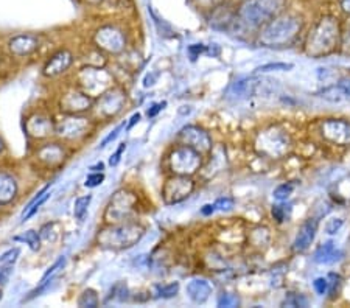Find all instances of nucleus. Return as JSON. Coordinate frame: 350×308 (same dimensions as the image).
Returning <instances> with one entry per match:
<instances>
[{
	"label": "nucleus",
	"mask_w": 350,
	"mask_h": 308,
	"mask_svg": "<svg viewBox=\"0 0 350 308\" xmlns=\"http://www.w3.org/2000/svg\"><path fill=\"white\" fill-rule=\"evenodd\" d=\"M338 39H340V25L336 19L325 16L310 31L306 42V53L312 58H323L336 48Z\"/></svg>",
	"instance_id": "f257e3e1"
},
{
	"label": "nucleus",
	"mask_w": 350,
	"mask_h": 308,
	"mask_svg": "<svg viewBox=\"0 0 350 308\" xmlns=\"http://www.w3.org/2000/svg\"><path fill=\"white\" fill-rule=\"evenodd\" d=\"M145 235V227L133 221L112 224L97 235V243L106 249H129L137 244Z\"/></svg>",
	"instance_id": "f03ea898"
},
{
	"label": "nucleus",
	"mask_w": 350,
	"mask_h": 308,
	"mask_svg": "<svg viewBox=\"0 0 350 308\" xmlns=\"http://www.w3.org/2000/svg\"><path fill=\"white\" fill-rule=\"evenodd\" d=\"M302 28V20L297 16H278L260 33L258 42L263 47H284L295 41Z\"/></svg>",
	"instance_id": "7ed1b4c3"
},
{
	"label": "nucleus",
	"mask_w": 350,
	"mask_h": 308,
	"mask_svg": "<svg viewBox=\"0 0 350 308\" xmlns=\"http://www.w3.org/2000/svg\"><path fill=\"white\" fill-rule=\"evenodd\" d=\"M286 0H245L239 10V18L247 27L258 28L282 14Z\"/></svg>",
	"instance_id": "20e7f679"
},
{
	"label": "nucleus",
	"mask_w": 350,
	"mask_h": 308,
	"mask_svg": "<svg viewBox=\"0 0 350 308\" xmlns=\"http://www.w3.org/2000/svg\"><path fill=\"white\" fill-rule=\"evenodd\" d=\"M77 83L80 91L89 97H100L112 86V76L98 66H88L77 75Z\"/></svg>",
	"instance_id": "39448f33"
},
{
	"label": "nucleus",
	"mask_w": 350,
	"mask_h": 308,
	"mask_svg": "<svg viewBox=\"0 0 350 308\" xmlns=\"http://www.w3.org/2000/svg\"><path fill=\"white\" fill-rule=\"evenodd\" d=\"M137 198L128 190H118L109 199V204L105 210V220L112 224L128 221L134 215Z\"/></svg>",
	"instance_id": "423d86ee"
},
{
	"label": "nucleus",
	"mask_w": 350,
	"mask_h": 308,
	"mask_svg": "<svg viewBox=\"0 0 350 308\" xmlns=\"http://www.w3.org/2000/svg\"><path fill=\"white\" fill-rule=\"evenodd\" d=\"M202 164L201 153H198L196 150L183 145L173 151L170 154V168L174 175L180 176H191L200 170Z\"/></svg>",
	"instance_id": "0eeeda50"
},
{
	"label": "nucleus",
	"mask_w": 350,
	"mask_h": 308,
	"mask_svg": "<svg viewBox=\"0 0 350 308\" xmlns=\"http://www.w3.org/2000/svg\"><path fill=\"white\" fill-rule=\"evenodd\" d=\"M195 190V182L187 176L174 175L167 179V182L162 187V199L167 206L179 204L189 198Z\"/></svg>",
	"instance_id": "6e6552de"
},
{
	"label": "nucleus",
	"mask_w": 350,
	"mask_h": 308,
	"mask_svg": "<svg viewBox=\"0 0 350 308\" xmlns=\"http://www.w3.org/2000/svg\"><path fill=\"white\" fill-rule=\"evenodd\" d=\"M94 41L97 44V47H100L101 50L108 53H120L125 50V44L126 39L125 35L118 30V28L112 27V25H105L100 27L97 33H95Z\"/></svg>",
	"instance_id": "1a4fd4ad"
},
{
	"label": "nucleus",
	"mask_w": 350,
	"mask_h": 308,
	"mask_svg": "<svg viewBox=\"0 0 350 308\" xmlns=\"http://www.w3.org/2000/svg\"><path fill=\"white\" fill-rule=\"evenodd\" d=\"M89 120L84 117H77L75 114H69L55 123V132L59 137L67 140H75L83 137L88 132Z\"/></svg>",
	"instance_id": "9d476101"
},
{
	"label": "nucleus",
	"mask_w": 350,
	"mask_h": 308,
	"mask_svg": "<svg viewBox=\"0 0 350 308\" xmlns=\"http://www.w3.org/2000/svg\"><path fill=\"white\" fill-rule=\"evenodd\" d=\"M179 140L187 147L196 150L198 153H208L212 150V139L200 126L189 125L179 131Z\"/></svg>",
	"instance_id": "9b49d317"
},
{
	"label": "nucleus",
	"mask_w": 350,
	"mask_h": 308,
	"mask_svg": "<svg viewBox=\"0 0 350 308\" xmlns=\"http://www.w3.org/2000/svg\"><path fill=\"white\" fill-rule=\"evenodd\" d=\"M323 137L332 143L350 145V122L329 119L323 123Z\"/></svg>",
	"instance_id": "f8f14e48"
},
{
	"label": "nucleus",
	"mask_w": 350,
	"mask_h": 308,
	"mask_svg": "<svg viewBox=\"0 0 350 308\" xmlns=\"http://www.w3.org/2000/svg\"><path fill=\"white\" fill-rule=\"evenodd\" d=\"M94 100L81 91H70L63 95L61 98V111H64L66 114H80L92 108Z\"/></svg>",
	"instance_id": "ddd939ff"
},
{
	"label": "nucleus",
	"mask_w": 350,
	"mask_h": 308,
	"mask_svg": "<svg viewBox=\"0 0 350 308\" xmlns=\"http://www.w3.org/2000/svg\"><path fill=\"white\" fill-rule=\"evenodd\" d=\"M262 140V151L269 156H280L284 154L288 145H290V139H288L286 132L284 131H267L260 136Z\"/></svg>",
	"instance_id": "4468645a"
},
{
	"label": "nucleus",
	"mask_w": 350,
	"mask_h": 308,
	"mask_svg": "<svg viewBox=\"0 0 350 308\" xmlns=\"http://www.w3.org/2000/svg\"><path fill=\"white\" fill-rule=\"evenodd\" d=\"M125 102H126L125 94L118 91V89H114V91H106L103 95H100L98 112L103 117H114L123 109Z\"/></svg>",
	"instance_id": "2eb2a0df"
},
{
	"label": "nucleus",
	"mask_w": 350,
	"mask_h": 308,
	"mask_svg": "<svg viewBox=\"0 0 350 308\" xmlns=\"http://www.w3.org/2000/svg\"><path fill=\"white\" fill-rule=\"evenodd\" d=\"M25 128H27V132L35 139H45L52 132H55V123L49 115L41 114V112L28 117Z\"/></svg>",
	"instance_id": "dca6fc26"
},
{
	"label": "nucleus",
	"mask_w": 350,
	"mask_h": 308,
	"mask_svg": "<svg viewBox=\"0 0 350 308\" xmlns=\"http://www.w3.org/2000/svg\"><path fill=\"white\" fill-rule=\"evenodd\" d=\"M73 63V55L69 52V50H59V52H56L52 58L47 61V64L44 66V75L49 76V78H53V76H58L61 74H64V72L69 69Z\"/></svg>",
	"instance_id": "f3484780"
},
{
	"label": "nucleus",
	"mask_w": 350,
	"mask_h": 308,
	"mask_svg": "<svg viewBox=\"0 0 350 308\" xmlns=\"http://www.w3.org/2000/svg\"><path fill=\"white\" fill-rule=\"evenodd\" d=\"M316 232H318V220H314V218H308V220L302 224V227L299 229V232L295 238V243H293V249L296 252L307 251L314 242Z\"/></svg>",
	"instance_id": "a211bd4d"
},
{
	"label": "nucleus",
	"mask_w": 350,
	"mask_h": 308,
	"mask_svg": "<svg viewBox=\"0 0 350 308\" xmlns=\"http://www.w3.org/2000/svg\"><path fill=\"white\" fill-rule=\"evenodd\" d=\"M262 87V80L254 76H247V78H241V80H237L232 86L229 89V95H232L234 98L241 100V98H247L256 95Z\"/></svg>",
	"instance_id": "6ab92c4d"
},
{
	"label": "nucleus",
	"mask_w": 350,
	"mask_h": 308,
	"mask_svg": "<svg viewBox=\"0 0 350 308\" xmlns=\"http://www.w3.org/2000/svg\"><path fill=\"white\" fill-rule=\"evenodd\" d=\"M187 294L193 304H206L212 294V285L204 279H193L187 283Z\"/></svg>",
	"instance_id": "aec40b11"
},
{
	"label": "nucleus",
	"mask_w": 350,
	"mask_h": 308,
	"mask_svg": "<svg viewBox=\"0 0 350 308\" xmlns=\"http://www.w3.org/2000/svg\"><path fill=\"white\" fill-rule=\"evenodd\" d=\"M38 159L47 167L59 165L64 160V150L58 143H45L38 150Z\"/></svg>",
	"instance_id": "412c9836"
},
{
	"label": "nucleus",
	"mask_w": 350,
	"mask_h": 308,
	"mask_svg": "<svg viewBox=\"0 0 350 308\" xmlns=\"http://www.w3.org/2000/svg\"><path fill=\"white\" fill-rule=\"evenodd\" d=\"M8 47L14 56H28L38 48V39L30 35H19L11 39Z\"/></svg>",
	"instance_id": "4be33fe9"
},
{
	"label": "nucleus",
	"mask_w": 350,
	"mask_h": 308,
	"mask_svg": "<svg viewBox=\"0 0 350 308\" xmlns=\"http://www.w3.org/2000/svg\"><path fill=\"white\" fill-rule=\"evenodd\" d=\"M344 252L336 248V244L333 242H327L325 244L319 246L314 252L313 260L318 263V265H333V263L342 260Z\"/></svg>",
	"instance_id": "5701e85b"
},
{
	"label": "nucleus",
	"mask_w": 350,
	"mask_h": 308,
	"mask_svg": "<svg viewBox=\"0 0 350 308\" xmlns=\"http://www.w3.org/2000/svg\"><path fill=\"white\" fill-rule=\"evenodd\" d=\"M18 195V182L8 173L0 171V206L10 204Z\"/></svg>",
	"instance_id": "b1692460"
},
{
	"label": "nucleus",
	"mask_w": 350,
	"mask_h": 308,
	"mask_svg": "<svg viewBox=\"0 0 350 308\" xmlns=\"http://www.w3.org/2000/svg\"><path fill=\"white\" fill-rule=\"evenodd\" d=\"M50 186H45L41 192H39L35 198H33L30 203H28V206L25 207L24 210V215H22V223H25L30 220V218L36 214V212L41 209V206L45 203L50 198Z\"/></svg>",
	"instance_id": "393cba45"
},
{
	"label": "nucleus",
	"mask_w": 350,
	"mask_h": 308,
	"mask_svg": "<svg viewBox=\"0 0 350 308\" xmlns=\"http://www.w3.org/2000/svg\"><path fill=\"white\" fill-rule=\"evenodd\" d=\"M319 97H323L324 100H327V102L340 103V102H342V100H346L349 97V94L346 92V89H344L340 84V86L325 87L324 91L319 92Z\"/></svg>",
	"instance_id": "a878e982"
},
{
	"label": "nucleus",
	"mask_w": 350,
	"mask_h": 308,
	"mask_svg": "<svg viewBox=\"0 0 350 308\" xmlns=\"http://www.w3.org/2000/svg\"><path fill=\"white\" fill-rule=\"evenodd\" d=\"M90 201H92V195H84L75 199V204H73V215H75L78 221H84V218L88 215Z\"/></svg>",
	"instance_id": "bb28decb"
},
{
	"label": "nucleus",
	"mask_w": 350,
	"mask_h": 308,
	"mask_svg": "<svg viewBox=\"0 0 350 308\" xmlns=\"http://www.w3.org/2000/svg\"><path fill=\"white\" fill-rule=\"evenodd\" d=\"M16 240H21V242L27 243L31 248V251L41 249V235H39L36 231H33V229L27 231L24 235H21V237H18Z\"/></svg>",
	"instance_id": "cd10ccee"
},
{
	"label": "nucleus",
	"mask_w": 350,
	"mask_h": 308,
	"mask_svg": "<svg viewBox=\"0 0 350 308\" xmlns=\"http://www.w3.org/2000/svg\"><path fill=\"white\" fill-rule=\"evenodd\" d=\"M78 307H88V308H95L98 307V296L94 290H84L83 294L78 299Z\"/></svg>",
	"instance_id": "c85d7f7f"
},
{
	"label": "nucleus",
	"mask_w": 350,
	"mask_h": 308,
	"mask_svg": "<svg viewBox=\"0 0 350 308\" xmlns=\"http://www.w3.org/2000/svg\"><path fill=\"white\" fill-rule=\"evenodd\" d=\"M21 255V249L19 248H13L7 252H3L0 255V268L3 266H13V263L18 260V257Z\"/></svg>",
	"instance_id": "c756f323"
},
{
	"label": "nucleus",
	"mask_w": 350,
	"mask_h": 308,
	"mask_svg": "<svg viewBox=\"0 0 350 308\" xmlns=\"http://www.w3.org/2000/svg\"><path fill=\"white\" fill-rule=\"evenodd\" d=\"M293 190H295V184L291 182H286V184H282V186H279L278 188L274 190V199L278 201H286L288 198H290V195L293 193Z\"/></svg>",
	"instance_id": "7c9ffc66"
},
{
	"label": "nucleus",
	"mask_w": 350,
	"mask_h": 308,
	"mask_svg": "<svg viewBox=\"0 0 350 308\" xmlns=\"http://www.w3.org/2000/svg\"><path fill=\"white\" fill-rule=\"evenodd\" d=\"M178 291H179V283L178 282H173V283L163 285V287L157 288V294H159V298L172 299V298H174V296L178 294Z\"/></svg>",
	"instance_id": "2f4dec72"
},
{
	"label": "nucleus",
	"mask_w": 350,
	"mask_h": 308,
	"mask_svg": "<svg viewBox=\"0 0 350 308\" xmlns=\"http://www.w3.org/2000/svg\"><path fill=\"white\" fill-rule=\"evenodd\" d=\"M282 305H285V307H307L308 300H307V298H304L302 294L291 293V294L286 296V299L282 302Z\"/></svg>",
	"instance_id": "473e14b6"
},
{
	"label": "nucleus",
	"mask_w": 350,
	"mask_h": 308,
	"mask_svg": "<svg viewBox=\"0 0 350 308\" xmlns=\"http://www.w3.org/2000/svg\"><path fill=\"white\" fill-rule=\"evenodd\" d=\"M293 64L290 63H268L258 67V72H286L293 69Z\"/></svg>",
	"instance_id": "72a5a7b5"
},
{
	"label": "nucleus",
	"mask_w": 350,
	"mask_h": 308,
	"mask_svg": "<svg viewBox=\"0 0 350 308\" xmlns=\"http://www.w3.org/2000/svg\"><path fill=\"white\" fill-rule=\"evenodd\" d=\"M291 214V206H285V204H279L273 207V216L274 220H278L279 223L286 221L290 218Z\"/></svg>",
	"instance_id": "f704fd0d"
},
{
	"label": "nucleus",
	"mask_w": 350,
	"mask_h": 308,
	"mask_svg": "<svg viewBox=\"0 0 350 308\" xmlns=\"http://www.w3.org/2000/svg\"><path fill=\"white\" fill-rule=\"evenodd\" d=\"M109 299H117L118 302H125L128 299V288L125 283H117L114 288L111 290Z\"/></svg>",
	"instance_id": "c9c22d12"
},
{
	"label": "nucleus",
	"mask_w": 350,
	"mask_h": 308,
	"mask_svg": "<svg viewBox=\"0 0 350 308\" xmlns=\"http://www.w3.org/2000/svg\"><path fill=\"white\" fill-rule=\"evenodd\" d=\"M103 181H105V173L103 171H92L86 178V182H84V186L89 187V188H95V187L101 186Z\"/></svg>",
	"instance_id": "e433bc0d"
},
{
	"label": "nucleus",
	"mask_w": 350,
	"mask_h": 308,
	"mask_svg": "<svg viewBox=\"0 0 350 308\" xmlns=\"http://www.w3.org/2000/svg\"><path fill=\"white\" fill-rule=\"evenodd\" d=\"M64 265H66V259H64V257H61L59 260H56V262L53 263V265L49 268V271L44 274L42 279H41V282H39V283H44L45 280H49V279H53V277H55V274L58 272L59 270H63Z\"/></svg>",
	"instance_id": "4c0bfd02"
},
{
	"label": "nucleus",
	"mask_w": 350,
	"mask_h": 308,
	"mask_svg": "<svg viewBox=\"0 0 350 308\" xmlns=\"http://www.w3.org/2000/svg\"><path fill=\"white\" fill-rule=\"evenodd\" d=\"M239 305H240V299L232 293H224V294H221V298L218 299V307L234 308V307H239Z\"/></svg>",
	"instance_id": "58836bf2"
},
{
	"label": "nucleus",
	"mask_w": 350,
	"mask_h": 308,
	"mask_svg": "<svg viewBox=\"0 0 350 308\" xmlns=\"http://www.w3.org/2000/svg\"><path fill=\"white\" fill-rule=\"evenodd\" d=\"M126 126V123L123 122V123H120V125H118L116 130H112L108 136H106L103 140H101V143H100V148H105V147H108V145L111 143V142H114V140L120 136V132H122V130L123 128Z\"/></svg>",
	"instance_id": "ea45409f"
},
{
	"label": "nucleus",
	"mask_w": 350,
	"mask_h": 308,
	"mask_svg": "<svg viewBox=\"0 0 350 308\" xmlns=\"http://www.w3.org/2000/svg\"><path fill=\"white\" fill-rule=\"evenodd\" d=\"M342 224L344 220H341V218H332V220H329L325 224V232L329 235H335L341 231Z\"/></svg>",
	"instance_id": "a19ab883"
},
{
	"label": "nucleus",
	"mask_w": 350,
	"mask_h": 308,
	"mask_svg": "<svg viewBox=\"0 0 350 308\" xmlns=\"http://www.w3.org/2000/svg\"><path fill=\"white\" fill-rule=\"evenodd\" d=\"M213 206H215V210L229 212V210L234 209L235 201L232 198H218L215 203H213Z\"/></svg>",
	"instance_id": "79ce46f5"
},
{
	"label": "nucleus",
	"mask_w": 350,
	"mask_h": 308,
	"mask_svg": "<svg viewBox=\"0 0 350 308\" xmlns=\"http://www.w3.org/2000/svg\"><path fill=\"white\" fill-rule=\"evenodd\" d=\"M313 288L319 296H324L329 291V280L324 277H318L313 282Z\"/></svg>",
	"instance_id": "37998d69"
},
{
	"label": "nucleus",
	"mask_w": 350,
	"mask_h": 308,
	"mask_svg": "<svg viewBox=\"0 0 350 308\" xmlns=\"http://www.w3.org/2000/svg\"><path fill=\"white\" fill-rule=\"evenodd\" d=\"M126 150V143L123 142V143H120V147L117 148V151L114 154L111 156V159H109V164H111V167H117L118 165V162H120V159H122V154H123V151Z\"/></svg>",
	"instance_id": "c03bdc74"
},
{
	"label": "nucleus",
	"mask_w": 350,
	"mask_h": 308,
	"mask_svg": "<svg viewBox=\"0 0 350 308\" xmlns=\"http://www.w3.org/2000/svg\"><path fill=\"white\" fill-rule=\"evenodd\" d=\"M11 274H13V268L11 266L0 268V285H2V287H5V285L10 282Z\"/></svg>",
	"instance_id": "a18cd8bd"
},
{
	"label": "nucleus",
	"mask_w": 350,
	"mask_h": 308,
	"mask_svg": "<svg viewBox=\"0 0 350 308\" xmlns=\"http://www.w3.org/2000/svg\"><path fill=\"white\" fill-rule=\"evenodd\" d=\"M206 52H207V47H206V46H201V44H193V46L189 47V53H190L191 59H193V61H195L201 53H206Z\"/></svg>",
	"instance_id": "49530a36"
},
{
	"label": "nucleus",
	"mask_w": 350,
	"mask_h": 308,
	"mask_svg": "<svg viewBox=\"0 0 350 308\" xmlns=\"http://www.w3.org/2000/svg\"><path fill=\"white\" fill-rule=\"evenodd\" d=\"M157 78H159V74H156V72H150V74H146L144 78V87L154 86L157 83Z\"/></svg>",
	"instance_id": "de8ad7c7"
},
{
	"label": "nucleus",
	"mask_w": 350,
	"mask_h": 308,
	"mask_svg": "<svg viewBox=\"0 0 350 308\" xmlns=\"http://www.w3.org/2000/svg\"><path fill=\"white\" fill-rule=\"evenodd\" d=\"M167 106V102H162V103H156V104H153L151 106V109H148V112H146V115L150 117V119H153V117H156L157 114H159V112L165 108Z\"/></svg>",
	"instance_id": "09e8293b"
},
{
	"label": "nucleus",
	"mask_w": 350,
	"mask_h": 308,
	"mask_svg": "<svg viewBox=\"0 0 350 308\" xmlns=\"http://www.w3.org/2000/svg\"><path fill=\"white\" fill-rule=\"evenodd\" d=\"M140 117H142V115H140L139 112H135V114H133L131 119H129V123H126V130H131L134 125H137V123L140 122Z\"/></svg>",
	"instance_id": "8fccbe9b"
},
{
	"label": "nucleus",
	"mask_w": 350,
	"mask_h": 308,
	"mask_svg": "<svg viewBox=\"0 0 350 308\" xmlns=\"http://www.w3.org/2000/svg\"><path fill=\"white\" fill-rule=\"evenodd\" d=\"M213 212H215V206L213 204H206V206H202V209H201V214L204 216L212 215Z\"/></svg>",
	"instance_id": "3c124183"
},
{
	"label": "nucleus",
	"mask_w": 350,
	"mask_h": 308,
	"mask_svg": "<svg viewBox=\"0 0 350 308\" xmlns=\"http://www.w3.org/2000/svg\"><path fill=\"white\" fill-rule=\"evenodd\" d=\"M341 8L350 14V0H341Z\"/></svg>",
	"instance_id": "603ef678"
},
{
	"label": "nucleus",
	"mask_w": 350,
	"mask_h": 308,
	"mask_svg": "<svg viewBox=\"0 0 350 308\" xmlns=\"http://www.w3.org/2000/svg\"><path fill=\"white\" fill-rule=\"evenodd\" d=\"M90 170H92V171H103L105 170V164H103V162H100V164L90 167Z\"/></svg>",
	"instance_id": "864d4df0"
},
{
	"label": "nucleus",
	"mask_w": 350,
	"mask_h": 308,
	"mask_svg": "<svg viewBox=\"0 0 350 308\" xmlns=\"http://www.w3.org/2000/svg\"><path fill=\"white\" fill-rule=\"evenodd\" d=\"M341 86L346 89V92L350 95V80H342L341 81Z\"/></svg>",
	"instance_id": "5fc2aeb1"
},
{
	"label": "nucleus",
	"mask_w": 350,
	"mask_h": 308,
	"mask_svg": "<svg viewBox=\"0 0 350 308\" xmlns=\"http://www.w3.org/2000/svg\"><path fill=\"white\" fill-rule=\"evenodd\" d=\"M88 2H90V3H100V2H103V0H88Z\"/></svg>",
	"instance_id": "6e6d98bb"
},
{
	"label": "nucleus",
	"mask_w": 350,
	"mask_h": 308,
	"mask_svg": "<svg viewBox=\"0 0 350 308\" xmlns=\"http://www.w3.org/2000/svg\"><path fill=\"white\" fill-rule=\"evenodd\" d=\"M2 150H3V143H2V140H0V153H2Z\"/></svg>",
	"instance_id": "4d7b16f0"
},
{
	"label": "nucleus",
	"mask_w": 350,
	"mask_h": 308,
	"mask_svg": "<svg viewBox=\"0 0 350 308\" xmlns=\"http://www.w3.org/2000/svg\"><path fill=\"white\" fill-rule=\"evenodd\" d=\"M0 300H2V291H0Z\"/></svg>",
	"instance_id": "13d9d810"
}]
</instances>
